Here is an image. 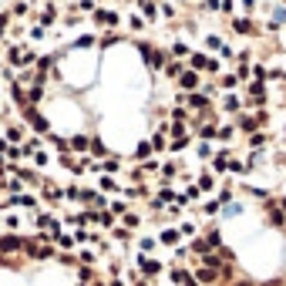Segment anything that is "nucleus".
I'll return each mask as SVG.
<instances>
[{"label":"nucleus","instance_id":"7","mask_svg":"<svg viewBox=\"0 0 286 286\" xmlns=\"http://www.w3.org/2000/svg\"><path fill=\"white\" fill-rule=\"evenodd\" d=\"M24 138H27V128H24V125H7L4 142H24Z\"/></svg>","mask_w":286,"mask_h":286},{"label":"nucleus","instance_id":"9","mask_svg":"<svg viewBox=\"0 0 286 286\" xmlns=\"http://www.w3.org/2000/svg\"><path fill=\"white\" fill-rule=\"evenodd\" d=\"M11 101L17 105V108H24V105H27V94H24V84H17V81H11Z\"/></svg>","mask_w":286,"mask_h":286},{"label":"nucleus","instance_id":"20","mask_svg":"<svg viewBox=\"0 0 286 286\" xmlns=\"http://www.w3.org/2000/svg\"><path fill=\"white\" fill-rule=\"evenodd\" d=\"M47 162H51V155H47V152H41V148H37V152H34V165H37V168H44Z\"/></svg>","mask_w":286,"mask_h":286},{"label":"nucleus","instance_id":"25","mask_svg":"<svg viewBox=\"0 0 286 286\" xmlns=\"http://www.w3.org/2000/svg\"><path fill=\"white\" fill-rule=\"evenodd\" d=\"M232 27H236L239 34H249V31H253V24H249V21H232Z\"/></svg>","mask_w":286,"mask_h":286},{"label":"nucleus","instance_id":"27","mask_svg":"<svg viewBox=\"0 0 286 286\" xmlns=\"http://www.w3.org/2000/svg\"><path fill=\"white\" fill-rule=\"evenodd\" d=\"M94 44V37H91V34H84V37H77V47H91Z\"/></svg>","mask_w":286,"mask_h":286},{"label":"nucleus","instance_id":"4","mask_svg":"<svg viewBox=\"0 0 286 286\" xmlns=\"http://www.w3.org/2000/svg\"><path fill=\"white\" fill-rule=\"evenodd\" d=\"M4 57H7V64H11L14 71H24V47L21 44H11L4 51Z\"/></svg>","mask_w":286,"mask_h":286},{"label":"nucleus","instance_id":"23","mask_svg":"<svg viewBox=\"0 0 286 286\" xmlns=\"http://www.w3.org/2000/svg\"><path fill=\"white\" fill-rule=\"evenodd\" d=\"M4 226H7L11 232H17V226H21V216H17V212H14V216H7V219H4Z\"/></svg>","mask_w":286,"mask_h":286},{"label":"nucleus","instance_id":"3","mask_svg":"<svg viewBox=\"0 0 286 286\" xmlns=\"http://www.w3.org/2000/svg\"><path fill=\"white\" fill-rule=\"evenodd\" d=\"M24 121L34 128V135H47V118H41V111L34 105H24Z\"/></svg>","mask_w":286,"mask_h":286},{"label":"nucleus","instance_id":"26","mask_svg":"<svg viewBox=\"0 0 286 286\" xmlns=\"http://www.w3.org/2000/svg\"><path fill=\"white\" fill-rule=\"evenodd\" d=\"M77 259H81V266H91V263H94V253H91V249H81Z\"/></svg>","mask_w":286,"mask_h":286},{"label":"nucleus","instance_id":"8","mask_svg":"<svg viewBox=\"0 0 286 286\" xmlns=\"http://www.w3.org/2000/svg\"><path fill=\"white\" fill-rule=\"evenodd\" d=\"M138 269H142L145 276H155V273H162V263H155L148 256H138Z\"/></svg>","mask_w":286,"mask_h":286},{"label":"nucleus","instance_id":"22","mask_svg":"<svg viewBox=\"0 0 286 286\" xmlns=\"http://www.w3.org/2000/svg\"><path fill=\"white\" fill-rule=\"evenodd\" d=\"M77 11L81 14H94V7H98V4H94V0H81V4H74Z\"/></svg>","mask_w":286,"mask_h":286},{"label":"nucleus","instance_id":"21","mask_svg":"<svg viewBox=\"0 0 286 286\" xmlns=\"http://www.w3.org/2000/svg\"><path fill=\"white\" fill-rule=\"evenodd\" d=\"M162 242H165V246H175V242H178V232L175 229H165V232H162Z\"/></svg>","mask_w":286,"mask_h":286},{"label":"nucleus","instance_id":"18","mask_svg":"<svg viewBox=\"0 0 286 286\" xmlns=\"http://www.w3.org/2000/svg\"><path fill=\"white\" fill-rule=\"evenodd\" d=\"M165 74L168 77H178V74H182V64H178V61H165Z\"/></svg>","mask_w":286,"mask_h":286},{"label":"nucleus","instance_id":"28","mask_svg":"<svg viewBox=\"0 0 286 286\" xmlns=\"http://www.w3.org/2000/svg\"><path fill=\"white\" fill-rule=\"evenodd\" d=\"M7 24H11V14H0V37H4V31H7Z\"/></svg>","mask_w":286,"mask_h":286},{"label":"nucleus","instance_id":"31","mask_svg":"<svg viewBox=\"0 0 286 286\" xmlns=\"http://www.w3.org/2000/svg\"><path fill=\"white\" fill-rule=\"evenodd\" d=\"M0 188H4V178H0Z\"/></svg>","mask_w":286,"mask_h":286},{"label":"nucleus","instance_id":"16","mask_svg":"<svg viewBox=\"0 0 286 286\" xmlns=\"http://www.w3.org/2000/svg\"><path fill=\"white\" fill-rule=\"evenodd\" d=\"M138 7H142V14L148 17V21H155V17H158V11H155V4H152V0H142Z\"/></svg>","mask_w":286,"mask_h":286},{"label":"nucleus","instance_id":"1","mask_svg":"<svg viewBox=\"0 0 286 286\" xmlns=\"http://www.w3.org/2000/svg\"><path fill=\"white\" fill-rule=\"evenodd\" d=\"M34 229H37V232H47V236L54 239L57 232H61V222H57L54 212H37V216H34Z\"/></svg>","mask_w":286,"mask_h":286},{"label":"nucleus","instance_id":"24","mask_svg":"<svg viewBox=\"0 0 286 286\" xmlns=\"http://www.w3.org/2000/svg\"><path fill=\"white\" fill-rule=\"evenodd\" d=\"M44 34H47V27L37 24V27H31V41H44Z\"/></svg>","mask_w":286,"mask_h":286},{"label":"nucleus","instance_id":"17","mask_svg":"<svg viewBox=\"0 0 286 286\" xmlns=\"http://www.w3.org/2000/svg\"><path fill=\"white\" fill-rule=\"evenodd\" d=\"M98 185H101V192H118V182H115L111 175H105V178L98 182Z\"/></svg>","mask_w":286,"mask_h":286},{"label":"nucleus","instance_id":"12","mask_svg":"<svg viewBox=\"0 0 286 286\" xmlns=\"http://www.w3.org/2000/svg\"><path fill=\"white\" fill-rule=\"evenodd\" d=\"M94 21L105 24V27H111V24H118V14L115 11H98V7H94Z\"/></svg>","mask_w":286,"mask_h":286},{"label":"nucleus","instance_id":"15","mask_svg":"<svg viewBox=\"0 0 286 286\" xmlns=\"http://www.w3.org/2000/svg\"><path fill=\"white\" fill-rule=\"evenodd\" d=\"M98 172H108V175H115V172H121V165H118V158H105L98 165Z\"/></svg>","mask_w":286,"mask_h":286},{"label":"nucleus","instance_id":"19","mask_svg":"<svg viewBox=\"0 0 286 286\" xmlns=\"http://www.w3.org/2000/svg\"><path fill=\"white\" fill-rule=\"evenodd\" d=\"M14 14H17V17H27V14H31V4H27V0H17V4H14Z\"/></svg>","mask_w":286,"mask_h":286},{"label":"nucleus","instance_id":"6","mask_svg":"<svg viewBox=\"0 0 286 286\" xmlns=\"http://www.w3.org/2000/svg\"><path fill=\"white\" fill-rule=\"evenodd\" d=\"M178 88L182 91H196L199 88V74L196 71H182V74H178Z\"/></svg>","mask_w":286,"mask_h":286},{"label":"nucleus","instance_id":"29","mask_svg":"<svg viewBox=\"0 0 286 286\" xmlns=\"http://www.w3.org/2000/svg\"><path fill=\"white\" fill-rule=\"evenodd\" d=\"M172 54H178V57H182V54H188V47H185V44H182V41H178V44H175V47H172Z\"/></svg>","mask_w":286,"mask_h":286},{"label":"nucleus","instance_id":"11","mask_svg":"<svg viewBox=\"0 0 286 286\" xmlns=\"http://www.w3.org/2000/svg\"><path fill=\"white\" fill-rule=\"evenodd\" d=\"M54 21H57V7L47 0V4H44V14H41V27H51Z\"/></svg>","mask_w":286,"mask_h":286},{"label":"nucleus","instance_id":"14","mask_svg":"<svg viewBox=\"0 0 286 286\" xmlns=\"http://www.w3.org/2000/svg\"><path fill=\"white\" fill-rule=\"evenodd\" d=\"M41 98H44V84H37V81H34V88L27 91V105H37Z\"/></svg>","mask_w":286,"mask_h":286},{"label":"nucleus","instance_id":"30","mask_svg":"<svg viewBox=\"0 0 286 286\" xmlns=\"http://www.w3.org/2000/svg\"><path fill=\"white\" fill-rule=\"evenodd\" d=\"M135 155H138V158H145V155H152V145H138V152H135Z\"/></svg>","mask_w":286,"mask_h":286},{"label":"nucleus","instance_id":"13","mask_svg":"<svg viewBox=\"0 0 286 286\" xmlns=\"http://www.w3.org/2000/svg\"><path fill=\"white\" fill-rule=\"evenodd\" d=\"M54 242H57V246H61V249H74V246H77V242H74V236H71V232H57V236H54Z\"/></svg>","mask_w":286,"mask_h":286},{"label":"nucleus","instance_id":"5","mask_svg":"<svg viewBox=\"0 0 286 286\" xmlns=\"http://www.w3.org/2000/svg\"><path fill=\"white\" fill-rule=\"evenodd\" d=\"M192 71H219V61H212L206 54H192Z\"/></svg>","mask_w":286,"mask_h":286},{"label":"nucleus","instance_id":"10","mask_svg":"<svg viewBox=\"0 0 286 286\" xmlns=\"http://www.w3.org/2000/svg\"><path fill=\"white\" fill-rule=\"evenodd\" d=\"M67 148H71V152H88V148H91V138H88V135H74V138L67 142Z\"/></svg>","mask_w":286,"mask_h":286},{"label":"nucleus","instance_id":"2","mask_svg":"<svg viewBox=\"0 0 286 286\" xmlns=\"http://www.w3.org/2000/svg\"><path fill=\"white\" fill-rule=\"evenodd\" d=\"M17 253H24V236H17V232L0 236V256H17Z\"/></svg>","mask_w":286,"mask_h":286}]
</instances>
